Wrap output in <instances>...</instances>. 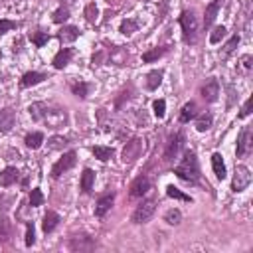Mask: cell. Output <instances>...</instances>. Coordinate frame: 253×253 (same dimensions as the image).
<instances>
[{
  "label": "cell",
  "instance_id": "23",
  "mask_svg": "<svg viewBox=\"0 0 253 253\" xmlns=\"http://www.w3.org/2000/svg\"><path fill=\"white\" fill-rule=\"evenodd\" d=\"M162 77H164V71L162 69H153L147 75V89H151V91L158 89V85L162 83Z\"/></svg>",
  "mask_w": 253,
  "mask_h": 253
},
{
  "label": "cell",
  "instance_id": "7",
  "mask_svg": "<svg viewBox=\"0 0 253 253\" xmlns=\"http://www.w3.org/2000/svg\"><path fill=\"white\" fill-rule=\"evenodd\" d=\"M251 147H253V129H251V126H243L239 137H237V151H235L237 153V158L247 157L249 151H251Z\"/></svg>",
  "mask_w": 253,
  "mask_h": 253
},
{
  "label": "cell",
  "instance_id": "37",
  "mask_svg": "<svg viewBox=\"0 0 253 253\" xmlns=\"http://www.w3.org/2000/svg\"><path fill=\"white\" fill-rule=\"evenodd\" d=\"M139 30V24L135 22V20H125L123 24H121V34H125V36H131L133 32H137Z\"/></svg>",
  "mask_w": 253,
  "mask_h": 253
},
{
  "label": "cell",
  "instance_id": "26",
  "mask_svg": "<svg viewBox=\"0 0 253 253\" xmlns=\"http://www.w3.org/2000/svg\"><path fill=\"white\" fill-rule=\"evenodd\" d=\"M12 237V223L6 218H0V243H8Z\"/></svg>",
  "mask_w": 253,
  "mask_h": 253
},
{
  "label": "cell",
  "instance_id": "41",
  "mask_svg": "<svg viewBox=\"0 0 253 253\" xmlns=\"http://www.w3.org/2000/svg\"><path fill=\"white\" fill-rule=\"evenodd\" d=\"M97 14H99V10H97L95 2H91V4L85 6V18H87V22L95 24V22H97Z\"/></svg>",
  "mask_w": 253,
  "mask_h": 253
},
{
  "label": "cell",
  "instance_id": "36",
  "mask_svg": "<svg viewBox=\"0 0 253 253\" xmlns=\"http://www.w3.org/2000/svg\"><path fill=\"white\" fill-rule=\"evenodd\" d=\"M239 40H241V38H239V34H233V36H231V40H229V42L223 46V54H221V58H227L229 54H233V50L237 48Z\"/></svg>",
  "mask_w": 253,
  "mask_h": 253
},
{
  "label": "cell",
  "instance_id": "8",
  "mask_svg": "<svg viewBox=\"0 0 253 253\" xmlns=\"http://www.w3.org/2000/svg\"><path fill=\"white\" fill-rule=\"evenodd\" d=\"M251 184V172L247 166H235V174L231 180V190L233 192H243Z\"/></svg>",
  "mask_w": 253,
  "mask_h": 253
},
{
  "label": "cell",
  "instance_id": "24",
  "mask_svg": "<svg viewBox=\"0 0 253 253\" xmlns=\"http://www.w3.org/2000/svg\"><path fill=\"white\" fill-rule=\"evenodd\" d=\"M93 184H95V172H93L91 168H85L83 174H81V190H83L85 194H91Z\"/></svg>",
  "mask_w": 253,
  "mask_h": 253
},
{
  "label": "cell",
  "instance_id": "42",
  "mask_svg": "<svg viewBox=\"0 0 253 253\" xmlns=\"http://www.w3.org/2000/svg\"><path fill=\"white\" fill-rule=\"evenodd\" d=\"M153 109H155V115H157L158 119H162L164 113H166V101H164V99H157V101L153 103Z\"/></svg>",
  "mask_w": 253,
  "mask_h": 253
},
{
  "label": "cell",
  "instance_id": "2",
  "mask_svg": "<svg viewBox=\"0 0 253 253\" xmlns=\"http://www.w3.org/2000/svg\"><path fill=\"white\" fill-rule=\"evenodd\" d=\"M174 174L178 178H182L184 182H190V184L200 182V164H198V158L192 151L184 153V158L180 160V164L174 166Z\"/></svg>",
  "mask_w": 253,
  "mask_h": 253
},
{
  "label": "cell",
  "instance_id": "1",
  "mask_svg": "<svg viewBox=\"0 0 253 253\" xmlns=\"http://www.w3.org/2000/svg\"><path fill=\"white\" fill-rule=\"evenodd\" d=\"M28 111H30V115H32L34 121L46 123L50 129H60V126H63L65 121H67V115H65L63 109L54 107V105H50V103H46V101L32 103V105L28 107Z\"/></svg>",
  "mask_w": 253,
  "mask_h": 253
},
{
  "label": "cell",
  "instance_id": "14",
  "mask_svg": "<svg viewBox=\"0 0 253 253\" xmlns=\"http://www.w3.org/2000/svg\"><path fill=\"white\" fill-rule=\"evenodd\" d=\"M202 97L206 99V103H214L216 99H218V95H220V83H218V79H210V81H206V85L202 87Z\"/></svg>",
  "mask_w": 253,
  "mask_h": 253
},
{
  "label": "cell",
  "instance_id": "25",
  "mask_svg": "<svg viewBox=\"0 0 253 253\" xmlns=\"http://www.w3.org/2000/svg\"><path fill=\"white\" fill-rule=\"evenodd\" d=\"M166 52H168V48H166V46L153 48V50H149V52H145V54H143V62H145V63H153V62H157L158 58H162Z\"/></svg>",
  "mask_w": 253,
  "mask_h": 253
},
{
  "label": "cell",
  "instance_id": "17",
  "mask_svg": "<svg viewBox=\"0 0 253 253\" xmlns=\"http://www.w3.org/2000/svg\"><path fill=\"white\" fill-rule=\"evenodd\" d=\"M71 58H73V50L71 48H63V50H60L56 56H54V67L56 69H63L69 62H71Z\"/></svg>",
  "mask_w": 253,
  "mask_h": 253
},
{
  "label": "cell",
  "instance_id": "30",
  "mask_svg": "<svg viewBox=\"0 0 253 253\" xmlns=\"http://www.w3.org/2000/svg\"><path fill=\"white\" fill-rule=\"evenodd\" d=\"M50 34L48 32H30V40H32V44L36 46V48H44L48 42H50Z\"/></svg>",
  "mask_w": 253,
  "mask_h": 253
},
{
  "label": "cell",
  "instance_id": "21",
  "mask_svg": "<svg viewBox=\"0 0 253 253\" xmlns=\"http://www.w3.org/2000/svg\"><path fill=\"white\" fill-rule=\"evenodd\" d=\"M196 117H198V105L194 101H188L180 111V123H190Z\"/></svg>",
  "mask_w": 253,
  "mask_h": 253
},
{
  "label": "cell",
  "instance_id": "15",
  "mask_svg": "<svg viewBox=\"0 0 253 253\" xmlns=\"http://www.w3.org/2000/svg\"><path fill=\"white\" fill-rule=\"evenodd\" d=\"M18 178H20V172L14 166H6L2 172H0V188L12 186L14 182H18Z\"/></svg>",
  "mask_w": 253,
  "mask_h": 253
},
{
  "label": "cell",
  "instance_id": "38",
  "mask_svg": "<svg viewBox=\"0 0 253 253\" xmlns=\"http://www.w3.org/2000/svg\"><path fill=\"white\" fill-rule=\"evenodd\" d=\"M67 18H69V8H67V6H60V8L54 12V22H56V24H63Z\"/></svg>",
  "mask_w": 253,
  "mask_h": 253
},
{
  "label": "cell",
  "instance_id": "35",
  "mask_svg": "<svg viewBox=\"0 0 253 253\" xmlns=\"http://www.w3.org/2000/svg\"><path fill=\"white\" fill-rule=\"evenodd\" d=\"M225 26H216L214 28V32L210 34V44H220L223 38H225Z\"/></svg>",
  "mask_w": 253,
  "mask_h": 253
},
{
  "label": "cell",
  "instance_id": "22",
  "mask_svg": "<svg viewBox=\"0 0 253 253\" xmlns=\"http://www.w3.org/2000/svg\"><path fill=\"white\" fill-rule=\"evenodd\" d=\"M58 38L63 44H71V42H75L79 38V28H75V26H63L62 32L58 34Z\"/></svg>",
  "mask_w": 253,
  "mask_h": 253
},
{
  "label": "cell",
  "instance_id": "27",
  "mask_svg": "<svg viewBox=\"0 0 253 253\" xmlns=\"http://www.w3.org/2000/svg\"><path fill=\"white\" fill-rule=\"evenodd\" d=\"M251 67H253V58L247 54V56H241L239 62H237V73L239 75H249L251 73Z\"/></svg>",
  "mask_w": 253,
  "mask_h": 253
},
{
  "label": "cell",
  "instance_id": "12",
  "mask_svg": "<svg viewBox=\"0 0 253 253\" xmlns=\"http://www.w3.org/2000/svg\"><path fill=\"white\" fill-rule=\"evenodd\" d=\"M14 125H16V113L10 107L0 111V133H10Z\"/></svg>",
  "mask_w": 253,
  "mask_h": 253
},
{
  "label": "cell",
  "instance_id": "34",
  "mask_svg": "<svg viewBox=\"0 0 253 253\" xmlns=\"http://www.w3.org/2000/svg\"><path fill=\"white\" fill-rule=\"evenodd\" d=\"M180 220H182V214H180V210H168L166 214H164V221L166 223H170V225H178L180 223Z\"/></svg>",
  "mask_w": 253,
  "mask_h": 253
},
{
  "label": "cell",
  "instance_id": "28",
  "mask_svg": "<svg viewBox=\"0 0 253 253\" xmlns=\"http://www.w3.org/2000/svg\"><path fill=\"white\" fill-rule=\"evenodd\" d=\"M24 143H26V147L28 149H40L42 147V143H44V133H30V135H26V139H24Z\"/></svg>",
  "mask_w": 253,
  "mask_h": 253
},
{
  "label": "cell",
  "instance_id": "44",
  "mask_svg": "<svg viewBox=\"0 0 253 253\" xmlns=\"http://www.w3.org/2000/svg\"><path fill=\"white\" fill-rule=\"evenodd\" d=\"M20 24L18 22H12V20H0V34H6L10 30H16Z\"/></svg>",
  "mask_w": 253,
  "mask_h": 253
},
{
  "label": "cell",
  "instance_id": "4",
  "mask_svg": "<svg viewBox=\"0 0 253 253\" xmlns=\"http://www.w3.org/2000/svg\"><path fill=\"white\" fill-rule=\"evenodd\" d=\"M157 212V200L155 198H149L145 200L141 206H137V210L133 212V223H147Z\"/></svg>",
  "mask_w": 253,
  "mask_h": 253
},
{
  "label": "cell",
  "instance_id": "33",
  "mask_svg": "<svg viewBox=\"0 0 253 253\" xmlns=\"http://www.w3.org/2000/svg\"><path fill=\"white\" fill-rule=\"evenodd\" d=\"M166 196L168 198H174V200H182V202H192V198L190 196H186L182 190H178L176 186H168L166 188Z\"/></svg>",
  "mask_w": 253,
  "mask_h": 253
},
{
  "label": "cell",
  "instance_id": "40",
  "mask_svg": "<svg viewBox=\"0 0 253 253\" xmlns=\"http://www.w3.org/2000/svg\"><path fill=\"white\" fill-rule=\"evenodd\" d=\"M36 243V229H34V221H26V245L32 247Z\"/></svg>",
  "mask_w": 253,
  "mask_h": 253
},
{
  "label": "cell",
  "instance_id": "32",
  "mask_svg": "<svg viewBox=\"0 0 253 253\" xmlns=\"http://www.w3.org/2000/svg\"><path fill=\"white\" fill-rule=\"evenodd\" d=\"M89 83H85V81H77V83H71V91H73V95H77V97H81V99H85L87 95H89Z\"/></svg>",
  "mask_w": 253,
  "mask_h": 253
},
{
  "label": "cell",
  "instance_id": "9",
  "mask_svg": "<svg viewBox=\"0 0 253 253\" xmlns=\"http://www.w3.org/2000/svg\"><path fill=\"white\" fill-rule=\"evenodd\" d=\"M182 147H184V135H182V133L172 135L170 141H168V145H166V151H164V162L174 160V158L178 157V153H180Z\"/></svg>",
  "mask_w": 253,
  "mask_h": 253
},
{
  "label": "cell",
  "instance_id": "18",
  "mask_svg": "<svg viewBox=\"0 0 253 253\" xmlns=\"http://www.w3.org/2000/svg\"><path fill=\"white\" fill-rule=\"evenodd\" d=\"M44 79H48V75H46V73H40V71H28V73H24V75H22L20 85L26 89V87H32V85L42 83Z\"/></svg>",
  "mask_w": 253,
  "mask_h": 253
},
{
  "label": "cell",
  "instance_id": "10",
  "mask_svg": "<svg viewBox=\"0 0 253 253\" xmlns=\"http://www.w3.org/2000/svg\"><path fill=\"white\" fill-rule=\"evenodd\" d=\"M67 247L71 251H93L97 247V241L93 237H89V235H75V237H71Z\"/></svg>",
  "mask_w": 253,
  "mask_h": 253
},
{
  "label": "cell",
  "instance_id": "16",
  "mask_svg": "<svg viewBox=\"0 0 253 253\" xmlns=\"http://www.w3.org/2000/svg\"><path fill=\"white\" fill-rule=\"evenodd\" d=\"M221 4H223V0H212V2H210V4L206 6V16H204V28H210V26L214 24V20H216V16H218V12H220Z\"/></svg>",
  "mask_w": 253,
  "mask_h": 253
},
{
  "label": "cell",
  "instance_id": "31",
  "mask_svg": "<svg viewBox=\"0 0 253 253\" xmlns=\"http://www.w3.org/2000/svg\"><path fill=\"white\" fill-rule=\"evenodd\" d=\"M93 155H95V158H99V160L107 162V160H111V158H113L115 151H113V149H109V147H93Z\"/></svg>",
  "mask_w": 253,
  "mask_h": 253
},
{
  "label": "cell",
  "instance_id": "6",
  "mask_svg": "<svg viewBox=\"0 0 253 253\" xmlns=\"http://www.w3.org/2000/svg\"><path fill=\"white\" fill-rule=\"evenodd\" d=\"M75 162H77V155H75V151H67L56 164H54V168H52V178H60L63 172H67V170H71L73 166H75Z\"/></svg>",
  "mask_w": 253,
  "mask_h": 253
},
{
  "label": "cell",
  "instance_id": "29",
  "mask_svg": "<svg viewBox=\"0 0 253 253\" xmlns=\"http://www.w3.org/2000/svg\"><path fill=\"white\" fill-rule=\"evenodd\" d=\"M212 123H214V117H212L210 113H202V115L196 119V129H198L200 133H206L210 126H212Z\"/></svg>",
  "mask_w": 253,
  "mask_h": 253
},
{
  "label": "cell",
  "instance_id": "11",
  "mask_svg": "<svg viewBox=\"0 0 253 253\" xmlns=\"http://www.w3.org/2000/svg\"><path fill=\"white\" fill-rule=\"evenodd\" d=\"M149 190H151V180L143 174V176H137V178L131 182V186H129V196H131V198H143Z\"/></svg>",
  "mask_w": 253,
  "mask_h": 253
},
{
  "label": "cell",
  "instance_id": "39",
  "mask_svg": "<svg viewBox=\"0 0 253 253\" xmlns=\"http://www.w3.org/2000/svg\"><path fill=\"white\" fill-rule=\"evenodd\" d=\"M42 204H44V194H42L40 188H34V190L30 192V206H32V208H38V206H42Z\"/></svg>",
  "mask_w": 253,
  "mask_h": 253
},
{
  "label": "cell",
  "instance_id": "20",
  "mask_svg": "<svg viewBox=\"0 0 253 253\" xmlns=\"http://www.w3.org/2000/svg\"><path fill=\"white\" fill-rule=\"evenodd\" d=\"M62 221V218L56 214V212H48L46 216H44V221H42V229H44V233H52L56 227H58V223Z\"/></svg>",
  "mask_w": 253,
  "mask_h": 253
},
{
  "label": "cell",
  "instance_id": "5",
  "mask_svg": "<svg viewBox=\"0 0 253 253\" xmlns=\"http://www.w3.org/2000/svg\"><path fill=\"white\" fill-rule=\"evenodd\" d=\"M143 151H145V141L143 139H139V137H135V139H131L129 143L125 145V149H123V162H135L141 155H143Z\"/></svg>",
  "mask_w": 253,
  "mask_h": 253
},
{
  "label": "cell",
  "instance_id": "3",
  "mask_svg": "<svg viewBox=\"0 0 253 253\" xmlns=\"http://www.w3.org/2000/svg\"><path fill=\"white\" fill-rule=\"evenodd\" d=\"M178 22L182 26V38H184V42L186 44H196L198 42V30H200V26H198V18H196L194 10H184L180 14Z\"/></svg>",
  "mask_w": 253,
  "mask_h": 253
},
{
  "label": "cell",
  "instance_id": "13",
  "mask_svg": "<svg viewBox=\"0 0 253 253\" xmlns=\"http://www.w3.org/2000/svg\"><path fill=\"white\" fill-rule=\"evenodd\" d=\"M113 202H115V192H107V194L99 196L97 206H95V216H97V218H103V216L111 210Z\"/></svg>",
  "mask_w": 253,
  "mask_h": 253
},
{
  "label": "cell",
  "instance_id": "43",
  "mask_svg": "<svg viewBox=\"0 0 253 253\" xmlns=\"http://www.w3.org/2000/svg\"><path fill=\"white\" fill-rule=\"evenodd\" d=\"M48 143H50V149L52 151H58V149H63L67 145V139H63V137H52Z\"/></svg>",
  "mask_w": 253,
  "mask_h": 253
},
{
  "label": "cell",
  "instance_id": "45",
  "mask_svg": "<svg viewBox=\"0 0 253 253\" xmlns=\"http://www.w3.org/2000/svg\"><path fill=\"white\" fill-rule=\"evenodd\" d=\"M249 113H251V97H249V99H247V101L243 103V107H241V113H239V117H241V119H245V117H247Z\"/></svg>",
  "mask_w": 253,
  "mask_h": 253
},
{
  "label": "cell",
  "instance_id": "19",
  "mask_svg": "<svg viewBox=\"0 0 253 253\" xmlns=\"http://www.w3.org/2000/svg\"><path fill=\"white\" fill-rule=\"evenodd\" d=\"M212 168H214V174H216L218 180H223L227 176V170H225V164H223V157L220 153L212 155Z\"/></svg>",
  "mask_w": 253,
  "mask_h": 253
}]
</instances>
